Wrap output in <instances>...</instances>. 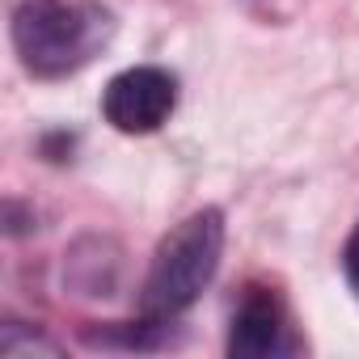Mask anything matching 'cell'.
I'll return each mask as SVG.
<instances>
[{
	"label": "cell",
	"mask_w": 359,
	"mask_h": 359,
	"mask_svg": "<svg viewBox=\"0 0 359 359\" xmlns=\"http://www.w3.org/2000/svg\"><path fill=\"white\" fill-rule=\"evenodd\" d=\"M110 30V13L93 0H22L13 13V47L34 76L85 68L106 47Z\"/></svg>",
	"instance_id": "1"
},
{
	"label": "cell",
	"mask_w": 359,
	"mask_h": 359,
	"mask_svg": "<svg viewBox=\"0 0 359 359\" xmlns=\"http://www.w3.org/2000/svg\"><path fill=\"white\" fill-rule=\"evenodd\" d=\"M224 254V216L220 208H203L187 216L152 254L148 279H144V313L156 321H169L182 309H191L203 287L216 279Z\"/></svg>",
	"instance_id": "2"
},
{
	"label": "cell",
	"mask_w": 359,
	"mask_h": 359,
	"mask_svg": "<svg viewBox=\"0 0 359 359\" xmlns=\"http://www.w3.org/2000/svg\"><path fill=\"white\" fill-rule=\"evenodd\" d=\"M173 106H177V81L165 68H152V64L118 72L102 93V114L123 135L156 131L161 123H169Z\"/></svg>",
	"instance_id": "3"
},
{
	"label": "cell",
	"mask_w": 359,
	"mask_h": 359,
	"mask_svg": "<svg viewBox=\"0 0 359 359\" xmlns=\"http://www.w3.org/2000/svg\"><path fill=\"white\" fill-rule=\"evenodd\" d=\"M283 351H292V338H287V325H283V313H279L275 296L271 292H250L245 304L233 317L229 355L266 359V355H283Z\"/></svg>",
	"instance_id": "4"
},
{
	"label": "cell",
	"mask_w": 359,
	"mask_h": 359,
	"mask_svg": "<svg viewBox=\"0 0 359 359\" xmlns=\"http://www.w3.org/2000/svg\"><path fill=\"white\" fill-rule=\"evenodd\" d=\"M342 266H346V279H351V287L359 292V229H355V233H351V241H346Z\"/></svg>",
	"instance_id": "5"
}]
</instances>
